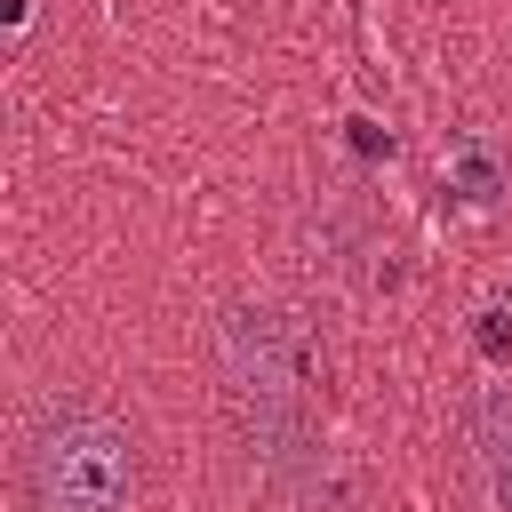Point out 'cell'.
I'll list each match as a JSON object with an SVG mask.
<instances>
[{"label":"cell","instance_id":"6da1fadb","mask_svg":"<svg viewBox=\"0 0 512 512\" xmlns=\"http://www.w3.org/2000/svg\"><path fill=\"white\" fill-rule=\"evenodd\" d=\"M8 488L16 512H144L152 504L144 424L88 384H56L16 416Z\"/></svg>","mask_w":512,"mask_h":512},{"label":"cell","instance_id":"7a4b0ae2","mask_svg":"<svg viewBox=\"0 0 512 512\" xmlns=\"http://www.w3.org/2000/svg\"><path fill=\"white\" fill-rule=\"evenodd\" d=\"M472 448H480V472H488L496 512H512V392L504 384H480L472 392Z\"/></svg>","mask_w":512,"mask_h":512}]
</instances>
